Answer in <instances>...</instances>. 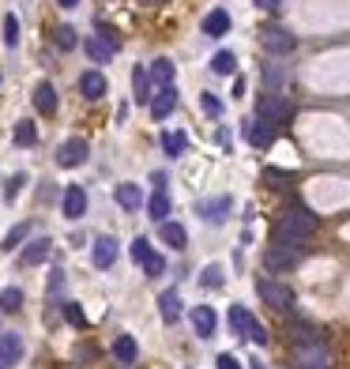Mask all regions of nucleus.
<instances>
[{
    "instance_id": "f257e3e1",
    "label": "nucleus",
    "mask_w": 350,
    "mask_h": 369,
    "mask_svg": "<svg viewBox=\"0 0 350 369\" xmlns=\"http://www.w3.org/2000/svg\"><path fill=\"white\" fill-rule=\"evenodd\" d=\"M316 230V219L305 211V207H294V211H286L279 219V226H275V242H290V245H305L309 238H313Z\"/></svg>"
},
{
    "instance_id": "f03ea898",
    "label": "nucleus",
    "mask_w": 350,
    "mask_h": 369,
    "mask_svg": "<svg viewBox=\"0 0 350 369\" xmlns=\"http://www.w3.org/2000/svg\"><path fill=\"white\" fill-rule=\"evenodd\" d=\"M290 114H294V106H290L286 94H272V91H267L264 98L256 102V117H264V121H272V125L290 121Z\"/></svg>"
},
{
    "instance_id": "7ed1b4c3",
    "label": "nucleus",
    "mask_w": 350,
    "mask_h": 369,
    "mask_svg": "<svg viewBox=\"0 0 350 369\" xmlns=\"http://www.w3.org/2000/svg\"><path fill=\"white\" fill-rule=\"evenodd\" d=\"M298 260H301V245H290V242H275V245H267V253H264L267 271H283Z\"/></svg>"
},
{
    "instance_id": "20e7f679",
    "label": "nucleus",
    "mask_w": 350,
    "mask_h": 369,
    "mask_svg": "<svg viewBox=\"0 0 350 369\" xmlns=\"http://www.w3.org/2000/svg\"><path fill=\"white\" fill-rule=\"evenodd\" d=\"M260 45H264L267 53H275V57H286V53H294L298 38H294L290 30H283V27H264L260 30Z\"/></svg>"
},
{
    "instance_id": "39448f33",
    "label": "nucleus",
    "mask_w": 350,
    "mask_h": 369,
    "mask_svg": "<svg viewBox=\"0 0 350 369\" xmlns=\"http://www.w3.org/2000/svg\"><path fill=\"white\" fill-rule=\"evenodd\" d=\"M256 294L272 309H290L294 306V291H290V286H283V283H275V279H256Z\"/></svg>"
},
{
    "instance_id": "423d86ee",
    "label": "nucleus",
    "mask_w": 350,
    "mask_h": 369,
    "mask_svg": "<svg viewBox=\"0 0 350 369\" xmlns=\"http://www.w3.org/2000/svg\"><path fill=\"white\" fill-rule=\"evenodd\" d=\"M19 358H23V339H19V332L8 328V332L0 335V369H15Z\"/></svg>"
},
{
    "instance_id": "0eeeda50",
    "label": "nucleus",
    "mask_w": 350,
    "mask_h": 369,
    "mask_svg": "<svg viewBox=\"0 0 350 369\" xmlns=\"http://www.w3.org/2000/svg\"><path fill=\"white\" fill-rule=\"evenodd\" d=\"M200 219L204 222H211V226H219V222H226V215H230V196H211V200H200Z\"/></svg>"
},
{
    "instance_id": "6e6552de",
    "label": "nucleus",
    "mask_w": 350,
    "mask_h": 369,
    "mask_svg": "<svg viewBox=\"0 0 350 369\" xmlns=\"http://www.w3.org/2000/svg\"><path fill=\"white\" fill-rule=\"evenodd\" d=\"M57 162L72 170V166H83L87 162V140H65L57 147Z\"/></svg>"
},
{
    "instance_id": "1a4fd4ad",
    "label": "nucleus",
    "mask_w": 350,
    "mask_h": 369,
    "mask_svg": "<svg viewBox=\"0 0 350 369\" xmlns=\"http://www.w3.org/2000/svg\"><path fill=\"white\" fill-rule=\"evenodd\" d=\"M173 109H177V91H173V87H158L155 102H151V117H155V121H166Z\"/></svg>"
},
{
    "instance_id": "9d476101",
    "label": "nucleus",
    "mask_w": 350,
    "mask_h": 369,
    "mask_svg": "<svg viewBox=\"0 0 350 369\" xmlns=\"http://www.w3.org/2000/svg\"><path fill=\"white\" fill-rule=\"evenodd\" d=\"M132 98H136V106L155 102V94H151V68H132Z\"/></svg>"
},
{
    "instance_id": "9b49d317",
    "label": "nucleus",
    "mask_w": 350,
    "mask_h": 369,
    "mask_svg": "<svg viewBox=\"0 0 350 369\" xmlns=\"http://www.w3.org/2000/svg\"><path fill=\"white\" fill-rule=\"evenodd\" d=\"M83 211H87V192L79 189V184H68L65 189V219H83Z\"/></svg>"
},
{
    "instance_id": "f8f14e48",
    "label": "nucleus",
    "mask_w": 350,
    "mask_h": 369,
    "mask_svg": "<svg viewBox=\"0 0 350 369\" xmlns=\"http://www.w3.org/2000/svg\"><path fill=\"white\" fill-rule=\"evenodd\" d=\"M226 320H230V332L234 335H241V339H249V332H252V313L245 309V306H230V313H226Z\"/></svg>"
},
{
    "instance_id": "ddd939ff",
    "label": "nucleus",
    "mask_w": 350,
    "mask_h": 369,
    "mask_svg": "<svg viewBox=\"0 0 350 369\" xmlns=\"http://www.w3.org/2000/svg\"><path fill=\"white\" fill-rule=\"evenodd\" d=\"M91 256H94V268H113V260H117V242L113 238H98L94 242V249H91Z\"/></svg>"
},
{
    "instance_id": "4468645a",
    "label": "nucleus",
    "mask_w": 350,
    "mask_h": 369,
    "mask_svg": "<svg viewBox=\"0 0 350 369\" xmlns=\"http://www.w3.org/2000/svg\"><path fill=\"white\" fill-rule=\"evenodd\" d=\"M79 91H83V98H102V94H106V76H102V72H83V76H79Z\"/></svg>"
},
{
    "instance_id": "2eb2a0df",
    "label": "nucleus",
    "mask_w": 350,
    "mask_h": 369,
    "mask_svg": "<svg viewBox=\"0 0 350 369\" xmlns=\"http://www.w3.org/2000/svg\"><path fill=\"white\" fill-rule=\"evenodd\" d=\"M34 109H38V114H45V117L57 114V87H53V83H38V91H34Z\"/></svg>"
},
{
    "instance_id": "dca6fc26",
    "label": "nucleus",
    "mask_w": 350,
    "mask_h": 369,
    "mask_svg": "<svg viewBox=\"0 0 350 369\" xmlns=\"http://www.w3.org/2000/svg\"><path fill=\"white\" fill-rule=\"evenodd\" d=\"M50 249H53V242L50 238H34L27 249H23V256L19 260L27 264V268H34V264H42V260H50Z\"/></svg>"
},
{
    "instance_id": "f3484780",
    "label": "nucleus",
    "mask_w": 350,
    "mask_h": 369,
    "mask_svg": "<svg viewBox=\"0 0 350 369\" xmlns=\"http://www.w3.org/2000/svg\"><path fill=\"white\" fill-rule=\"evenodd\" d=\"M230 30V12L226 8H215V12L204 15V34L208 38H219V34H226Z\"/></svg>"
},
{
    "instance_id": "a211bd4d",
    "label": "nucleus",
    "mask_w": 350,
    "mask_h": 369,
    "mask_svg": "<svg viewBox=\"0 0 350 369\" xmlns=\"http://www.w3.org/2000/svg\"><path fill=\"white\" fill-rule=\"evenodd\" d=\"M272 140H275V125L272 121H264V117L249 121V143H252V147H267Z\"/></svg>"
},
{
    "instance_id": "6ab92c4d",
    "label": "nucleus",
    "mask_w": 350,
    "mask_h": 369,
    "mask_svg": "<svg viewBox=\"0 0 350 369\" xmlns=\"http://www.w3.org/2000/svg\"><path fill=\"white\" fill-rule=\"evenodd\" d=\"M158 234H162V242L170 245V249H177V253L188 245V234H185L181 222H158Z\"/></svg>"
},
{
    "instance_id": "aec40b11",
    "label": "nucleus",
    "mask_w": 350,
    "mask_h": 369,
    "mask_svg": "<svg viewBox=\"0 0 350 369\" xmlns=\"http://www.w3.org/2000/svg\"><path fill=\"white\" fill-rule=\"evenodd\" d=\"M113 355H117V362H121V366H132L140 358L136 339H132V335H117V339H113Z\"/></svg>"
},
{
    "instance_id": "412c9836",
    "label": "nucleus",
    "mask_w": 350,
    "mask_h": 369,
    "mask_svg": "<svg viewBox=\"0 0 350 369\" xmlns=\"http://www.w3.org/2000/svg\"><path fill=\"white\" fill-rule=\"evenodd\" d=\"M193 328H196L200 339H211V335H215V313L208 306H196L193 309Z\"/></svg>"
},
{
    "instance_id": "4be33fe9",
    "label": "nucleus",
    "mask_w": 350,
    "mask_h": 369,
    "mask_svg": "<svg viewBox=\"0 0 350 369\" xmlns=\"http://www.w3.org/2000/svg\"><path fill=\"white\" fill-rule=\"evenodd\" d=\"M158 313H162L166 324H177V320H181V298H177V291H166L162 298H158Z\"/></svg>"
},
{
    "instance_id": "5701e85b",
    "label": "nucleus",
    "mask_w": 350,
    "mask_h": 369,
    "mask_svg": "<svg viewBox=\"0 0 350 369\" xmlns=\"http://www.w3.org/2000/svg\"><path fill=\"white\" fill-rule=\"evenodd\" d=\"M117 204L124 207V211H140V204H143V192H140V184H117Z\"/></svg>"
},
{
    "instance_id": "b1692460",
    "label": "nucleus",
    "mask_w": 350,
    "mask_h": 369,
    "mask_svg": "<svg viewBox=\"0 0 350 369\" xmlns=\"http://www.w3.org/2000/svg\"><path fill=\"white\" fill-rule=\"evenodd\" d=\"M173 76H177V68H173L170 57H158L151 64V79H155L158 87H173Z\"/></svg>"
},
{
    "instance_id": "393cba45",
    "label": "nucleus",
    "mask_w": 350,
    "mask_h": 369,
    "mask_svg": "<svg viewBox=\"0 0 350 369\" xmlns=\"http://www.w3.org/2000/svg\"><path fill=\"white\" fill-rule=\"evenodd\" d=\"M147 211L155 222H170V196H166V189H158L155 196L147 200Z\"/></svg>"
},
{
    "instance_id": "a878e982",
    "label": "nucleus",
    "mask_w": 350,
    "mask_h": 369,
    "mask_svg": "<svg viewBox=\"0 0 350 369\" xmlns=\"http://www.w3.org/2000/svg\"><path fill=\"white\" fill-rule=\"evenodd\" d=\"M211 72H215V76H234V72H237V57L230 50H219L211 57Z\"/></svg>"
},
{
    "instance_id": "bb28decb",
    "label": "nucleus",
    "mask_w": 350,
    "mask_h": 369,
    "mask_svg": "<svg viewBox=\"0 0 350 369\" xmlns=\"http://www.w3.org/2000/svg\"><path fill=\"white\" fill-rule=\"evenodd\" d=\"M185 147H188L185 132H166V136H162V151H166L170 158H181V155H185Z\"/></svg>"
},
{
    "instance_id": "cd10ccee",
    "label": "nucleus",
    "mask_w": 350,
    "mask_h": 369,
    "mask_svg": "<svg viewBox=\"0 0 350 369\" xmlns=\"http://www.w3.org/2000/svg\"><path fill=\"white\" fill-rule=\"evenodd\" d=\"M4 45H8V50L19 45V15H15V12L4 15Z\"/></svg>"
},
{
    "instance_id": "c85d7f7f",
    "label": "nucleus",
    "mask_w": 350,
    "mask_h": 369,
    "mask_svg": "<svg viewBox=\"0 0 350 369\" xmlns=\"http://www.w3.org/2000/svg\"><path fill=\"white\" fill-rule=\"evenodd\" d=\"M222 279H226V275H222V264H208V268L200 271V283L208 286V291H215V286H222Z\"/></svg>"
},
{
    "instance_id": "c756f323",
    "label": "nucleus",
    "mask_w": 350,
    "mask_h": 369,
    "mask_svg": "<svg viewBox=\"0 0 350 369\" xmlns=\"http://www.w3.org/2000/svg\"><path fill=\"white\" fill-rule=\"evenodd\" d=\"M129 253H132V260H136V264H143V268H147V260L155 256V253H151V242H147V238H136V242L129 245Z\"/></svg>"
},
{
    "instance_id": "7c9ffc66",
    "label": "nucleus",
    "mask_w": 350,
    "mask_h": 369,
    "mask_svg": "<svg viewBox=\"0 0 350 369\" xmlns=\"http://www.w3.org/2000/svg\"><path fill=\"white\" fill-rule=\"evenodd\" d=\"M83 50L91 53V61H98V64H102V61H109V53H113L106 42H98V38H87V42H83Z\"/></svg>"
},
{
    "instance_id": "2f4dec72",
    "label": "nucleus",
    "mask_w": 350,
    "mask_h": 369,
    "mask_svg": "<svg viewBox=\"0 0 350 369\" xmlns=\"http://www.w3.org/2000/svg\"><path fill=\"white\" fill-rule=\"evenodd\" d=\"M12 136H15V143H19V147H30V143L38 140V132H34V125H30V121H19Z\"/></svg>"
},
{
    "instance_id": "473e14b6",
    "label": "nucleus",
    "mask_w": 350,
    "mask_h": 369,
    "mask_svg": "<svg viewBox=\"0 0 350 369\" xmlns=\"http://www.w3.org/2000/svg\"><path fill=\"white\" fill-rule=\"evenodd\" d=\"M19 306H23V291H15V286H8V291L0 294V309H4V313H15Z\"/></svg>"
},
{
    "instance_id": "72a5a7b5",
    "label": "nucleus",
    "mask_w": 350,
    "mask_h": 369,
    "mask_svg": "<svg viewBox=\"0 0 350 369\" xmlns=\"http://www.w3.org/2000/svg\"><path fill=\"white\" fill-rule=\"evenodd\" d=\"M23 184H27V173H12V178H8V184H4V204H12L15 192H19Z\"/></svg>"
},
{
    "instance_id": "f704fd0d",
    "label": "nucleus",
    "mask_w": 350,
    "mask_h": 369,
    "mask_svg": "<svg viewBox=\"0 0 350 369\" xmlns=\"http://www.w3.org/2000/svg\"><path fill=\"white\" fill-rule=\"evenodd\" d=\"M57 45H61V50H76V45H79L76 30H72V27H57Z\"/></svg>"
},
{
    "instance_id": "c9c22d12",
    "label": "nucleus",
    "mask_w": 350,
    "mask_h": 369,
    "mask_svg": "<svg viewBox=\"0 0 350 369\" xmlns=\"http://www.w3.org/2000/svg\"><path fill=\"white\" fill-rule=\"evenodd\" d=\"M65 320H68V324H76V328H83V324H87L83 309H79L76 302H65Z\"/></svg>"
},
{
    "instance_id": "e433bc0d",
    "label": "nucleus",
    "mask_w": 350,
    "mask_h": 369,
    "mask_svg": "<svg viewBox=\"0 0 350 369\" xmlns=\"http://www.w3.org/2000/svg\"><path fill=\"white\" fill-rule=\"evenodd\" d=\"M200 106H204V114H208V117H219L222 114V102L215 98V94H200Z\"/></svg>"
},
{
    "instance_id": "4c0bfd02",
    "label": "nucleus",
    "mask_w": 350,
    "mask_h": 369,
    "mask_svg": "<svg viewBox=\"0 0 350 369\" xmlns=\"http://www.w3.org/2000/svg\"><path fill=\"white\" fill-rule=\"evenodd\" d=\"M143 271H147V279H158V275H162V271H166V260H162V256H151V260H147V268H143Z\"/></svg>"
},
{
    "instance_id": "58836bf2",
    "label": "nucleus",
    "mask_w": 350,
    "mask_h": 369,
    "mask_svg": "<svg viewBox=\"0 0 350 369\" xmlns=\"http://www.w3.org/2000/svg\"><path fill=\"white\" fill-rule=\"evenodd\" d=\"M27 230H30V226H15L12 234L4 238V249H8V253H12V249H19V242H23V238H27Z\"/></svg>"
},
{
    "instance_id": "ea45409f",
    "label": "nucleus",
    "mask_w": 350,
    "mask_h": 369,
    "mask_svg": "<svg viewBox=\"0 0 350 369\" xmlns=\"http://www.w3.org/2000/svg\"><path fill=\"white\" fill-rule=\"evenodd\" d=\"M249 339H252V343H256V347H264V343H267V332H264V324H260V320H256V324H252V332H249Z\"/></svg>"
},
{
    "instance_id": "a19ab883",
    "label": "nucleus",
    "mask_w": 350,
    "mask_h": 369,
    "mask_svg": "<svg viewBox=\"0 0 350 369\" xmlns=\"http://www.w3.org/2000/svg\"><path fill=\"white\" fill-rule=\"evenodd\" d=\"M219 369H241V362L234 355H219Z\"/></svg>"
},
{
    "instance_id": "79ce46f5",
    "label": "nucleus",
    "mask_w": 350,
    "mask_h": 369,
    "mask_svg": "<svg viewBox=\"0 0 350 369\" xmlns=\"http://www.w3.org/2000/svg\"><path fill=\"white\" fill-rule=\"evenodd\" d=\"M279 4H283V0H256V8H264V12H275Z\"/></svg>"
},
{
    "instance_id": "37998d69",
    "label": "nucleus",
    "mask_w": 350,
    "mask_h": 369,
    "mask_svg": "<svg viewBox=\"0 0 350 369\" xmlns=\"http://www.w3.org/2000/svg\"><path fill=\"white\" fill-rule=\"evenodd\" d=\"M151 181H155L158 189H166V173H162V170H155V173H151Z\"/></svg>"
},
{
    "instance_id": "c03bdc74",
    "label": "nucleus",
    "mask_w": 350,
    "mask_h": 369,
    "mask_svg": "<svg viewBox=\"0 0 350 369\" xmlns=\"http://www.w3.org/2000/svg\"><path fill=\"white\" fill-rule=\"evenodd\" d=\"M294 369H324V366H305V362H294Z\"/></svg>"
},
{
    "instance_id": "a18cd8bd",
    "label": "nucleus",
    "mask_w": 350,
    "mask_h": 369,
    "mask_svg": "<svg viewBox=\"0 0 350 369\" xmlns=\"http://www.w3.org/2000/svg\"><path fill=\"white\" fill-rule=\"evenodd\" d=\"M57 4H61V8H76L79 0H57Z\"/></svg>"
},
{
    "instance_id": "49530a36",
    "label": "nucleus",
    "mask_w": 350,
    "mask_h": 369,
    "mask_svg": "<svg viewBox=\"0 0 350 369\" xmlns=\"http://www.w3.org/2000/svg\"><path fill=\"white\" fill-rule=\"evenodd\" d=\"M252 369H267V366H260V358H256V362H252Z\"/></svg>"
}]
</instances>
